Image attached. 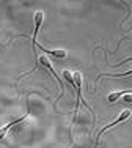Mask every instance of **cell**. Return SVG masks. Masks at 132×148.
<instances>
[{
  "instance_id": "obj_7",
  "label": "cell",
  "mask_w": 132,
  "mask_h": 148,
  "mask_svg": "<svg viewBox=\"0 0 132 148\" xmlns=\"http://www.w3.org/2000/svg\"><path fill=\"white\" fill-rule=\"evenodd\" d=\"M36 46H39V44H36ZM39 49H43L44 54H50V55H54V57H57V58H65L66 55H68V52H66L65 49H57V51H50V49H44L43 46H39Z\"/></svg>"
},
{
  "instance_id": "obj_1",
  "label": "cell",
  "mask_w": 132,
  "mask_h": 148,
  "mask_svg": "<svg viewBox=\"0 0 132 148\" xmlns=\"http://www.w3.org/2000/svg\"><path fill=\"white\" fill-rule=\"evenodd\" d=\"M36 62H38V65L41 66V68H44L46 71H49L52 74V77H54L55 80H57L58 84H60V95H58V98H57V101L61 98V95H63V82H61V79L58 77V74L55 73V69H54V65H52V62L49 58L46 57V55H41V57H38L36 58Z\"/></svg>"
},
{
  "instance_id": "obj_5",
  "label": "cell",
  "mask_w": 132,
  "mask_h": 148,
  "mask_svg": "<svg viewBox=\"0 0 132 148\" xmlns=\"http://www.w3.org/2000/svg\"><path fill=\"white\" fill-rule=\"evenodd\" d=\"M27 117H29V112H27L25 115H22V117H19V118L13 120V121L6 123L5 126H2V128H0V140H3V139H5V137H6V134L10 132V129H11V128H14L16 125H20V123H24V121H25Z\"/></svg>"
},
{
  "instance_id": "obj_6",
  "label": "cell",
  "mask_w": 132,
  "mask_h": 148,
  "mask_svg": "<svg viewBox=\"0 0 132 148\" xmlns=\"http://www.w3.org/2000/svg\"><path fill=\"white\" fill-rule=\"evenodd\" d=\"M33 21H35V30H33V36H32V46L35 47L38 43H36V36H38V32L41 29V24L44 22V11H36L33 16Z\"/></svg>"
},
{
  "instance_id": "obj_8",
  "label": "cell",
  "mask_w": 132,
  "mask_h": 148,
  "mask_svg": "<svg viewBox=\"0 0 132 148\" xmlns=\"http://www.w3.org/2000/svg\"><path fill=\"white\" fill-rule=\"evenodd\" d=\"M124 62H132V58H126ZM124 62H121V63H124ZM129 74H132V69L131 71H126V73H120V74H105V76L113 77V79H120V77H126V76H129Z\"/></svg>"
},
{
  "instance_id": "obj_4",
  "label": "cell",
  "mask_w": 132,
  "mask_h": 148,
  "mask_svg": "<svg viewBox=\"0 0 132 148\" xmlns=\"http://www.w3.org/2000/svg\"><path fill=\"white\" fill-rule=\"evenodd\" d=\"M118 99H121L123 103L132 104V91H112L109 95V103H116Z\"/></svg>"
},
{
  "instance_id": "obj_3",
  "label": "cell",
  "mask_w": 132,
  "mask_h": 148,
  "mask_svg": "<svg viewBox=\"0 0 132 148\" xmlns=\"http://www.w3.org/2000/svg\"><path fill=\"white\" fill-rule=\"evenodd\" d=\"M131 114H132V112H131V110H127V109H126V110H123V112H121V114L118 115V117H116L115 120H113V121L110 123V125L104 126V128H102V129H101V131H99V134H98V137H96V145H98V142H99L101 136H102L104 132H105V131H109V129H112V128H115L116 125H121V123H124V121H126V120H129V117H131Z\"/></svg>"
},
{
  "instance_id": "obj_2",
  "label": "cell",
  "mask_w": 132,
  "mask_h": 148,
  "mask_svg": "<svg viewBox=\"0 0 132 148\" xmlns=\"http://www.w3.org/2000/svg\"><path fill=\"white\" fill-rule=\"evenodd\" d=\"M72 76H74V90H76V96H77V99H76V109H74V115L79 112V107H80V103H82V84H83V77H82V73L76 71L72 73Z\"/></svg>"
}]
</instances>
